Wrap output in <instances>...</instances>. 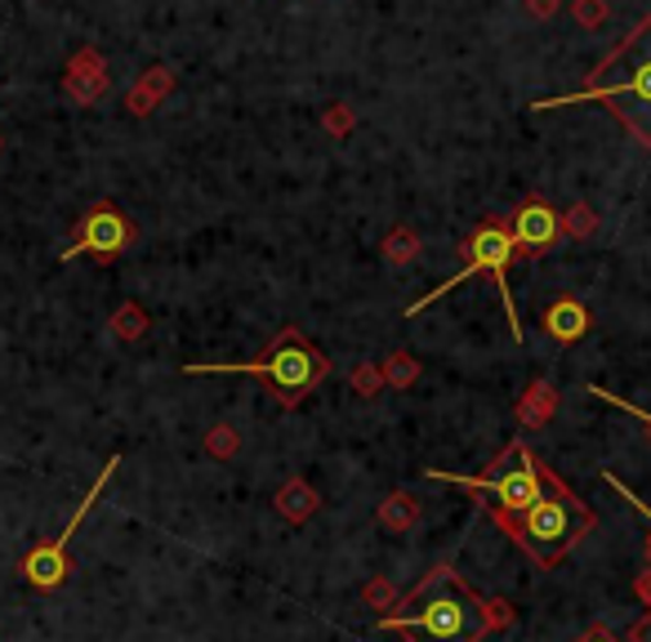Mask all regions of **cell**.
<instances>
[{
  "label": "cell",
  "mask_w": 651,
  "mask_h": 642,
  "mask_svg": "<svg viewBox=\"0 0 651 642\" xmlns=\"http://www.w3.org/2000/svg\"><path fill=\"white\" fill-rule=\"evenodd\" d=\"M576 103H602L638 148H651V14L638 19L629 36H620V45L589 72V81L576 94L540 98L531 107L549 113V107H576Z\"/></svg>",
  "instance_id": "obj_1"
},
{
  "label": "cell",
  "mask_w": 651,
  "mask_h": 642,
  "mask_svg": "<svg viewBox=\"0 0 651 642\" xmlns=\"http://www.w3.org/2000/svg\"><path fill=\"white\" fill-rule=\"evenodd\" d=\"M380 629L402 633L406 642H482V598L456 576V567L428 571L393 611L380 616Z\"/></svg>",
  "instance_id": "obj_2"
},
{
  "label": "cell",
  "mask_w": 651,
  "mask_h": 642,
  "mask_svg": "<svg viewBox=\"0 0 651 642\" xmlns=\"http://www.w3.org/2000/svg\"><path fill=\"white\" fill-rule=\"evenodd\" d=\"M491 522L509 541L535 563V567H558L585 535L598 526V513L554 473L545 469V491L522 513H491Z\"/></svg>",
  "instance_id": "obj_3"
},
{
  "label": "cell",
  "mask_w": 651,
  "mask_h": 642,
  "mask_svg": "<svg viewBox=\"0 0 651 642\" xmlns=\"http://www.w3.org/2000/svg\"><path fill=\"white\" fill-rule=\"evenodd\" d=\"M183 375H255L268 384L281 410H295L308 402L331 375V357H326L299 327H286L255 362H188Z\"/></svg>",
  "instance_id": "obj_4"
},
{
  "label": "cell",
  "mask_w": 651,
  "mask_h": 642,
  "mask_svg": "<svg viewBox=\"0 0 651 642\" xmlns=\"http://www.w3.org/2000/svg\"><path fill=\"white\" fill-rule=\"evenodd\" d=\"M433 482H451V486H465L487 513H522L540 500V491H545V464H540L531 456V447L517 438L509 442L482 478H465V473H447V469H428Z\"/></svg>",
  "instance_id": "obj_5"
},
{
  "label": "cell",
  "mask_w": 651,
  "mask_h": 642,
  "mask_svg": "<svg viewBox=\"0 0 651 642\" xmlns=\"http://www.w3.org/2000/svg\"><path fill=\"white\" fill-rule=\"evenodd\" d=\"M460 255H465V268L456 272V277H447L442 286H433L424 299H415L410 308H406V317H415V312H424L433 299H442L447 290H456V286H465L469 277H478V272H487L495 286H500V299H504V317H509V331H513V340H522V321H517V308H513V290L504 286V277H509V264H513V237H509V228L504 224H482L465 246H460Z\"/></svg>",
  "instance_id": "obj_6"
},
{
  "label": "cell",
  "mask_w": 651,
  "mask_h": 642,
  "mask_svg": "<svg viewBox=\"0 0 651 642\" xmlns=\"http://www.w3.org/2000/svg\"><path fill=\"white\" fill-rule=\"evenodd\" d=\"M135 246V224L130 214L117 205V201H94L81 220H76V237H72V250H63V259L72 255H89L94 264H117L126 250Z\"/></svg>",
  "instance_id": "obj_7"
},
{
  "label": "cell",
  "mask_w": 651,
  "mask_h": 642,
  "mask_svg": "<svg viewBox=\"0 0 651 642\" xmlns=\"http://www.w3.org/2000/svg\"><path fill=\"white\" fill-rule=\"evenodd\" d=\"M117 469H121V456H113V460L103 464V473L94 478V486L81 495V504H76L72 522H67V526L54 535V541H45L41 549H32V554H28V563H23V576H28V585H36V589H58V585L67 580V571H72V567H67V545H72V535H76V531H81V522L89 517V509H94V500L103 495V486L117 478Z\"/></svg>",
  "instance_id": "obj_8"
},
{
  "label": "cell",
  "mask_w": 651,
  "mask_h": 642,
  "mask_svg": "<svg viewBox=\"0 0 651 642\" xmlns=\"http://www.w3.org/2000/svg\"><path fill=\"white\" fill-rule=\"evenodd\" d=\"M509 237H513V250L540 259L563 233H558V210L540 196H526L517 210H513V224H509Z\"/></svg>",
  "instance_id": "obj_9"
},
{
  "label": "cell",
  "mask_w": 651,
  "mask_h": 642,
  "mask_svg": "<svg viewBox=\"0 0 651 642\" xmlns=\"http://www.w3.org/2000/svg\"><path fill=\"white\" fill-rule=\"evenodd\" d=\"M63 94L76 103V107H94L103 94H107V63L94 45H81L67 67H63Z\"/></svg>",
  "instance_id": "obj_10"
},
{
  "label": "cell",
  "mask_w": 651,
  "mask_h": 642,
  "mask_svg": "<svg viewBox=\"0 0 651 642\" xmlns=\"http://www.w3.org/2000/svg\"><path fill=\"white\" fill-rule=\"evenodd\" d=\"M589 308L580 303V299H572V295H563L558 303H549L545 308V331H549V340H558L563 349L567 344H576V340H585V331H589Z\"/></svg>",
  "instance_id": "obj_11"
},
{
  "label": "cell",
  "mask_w": 651,
  "mask_h": 642,
  "mask_svg": "<svg viewBox=\"0 0 651 642\" xmlns=\"http://www.w3.org/2000/svg\"><path fill=\"white\" fill-rule=\"evenodd\" d=\"M554 415H558V388L549 379H531L526 393L513 402V419L522 428H545Z\"/></svg>",
  "instance_id": "obj_12"
},
{
  "label": "cell",
  "mask_w": 651,
  "mask_h": 642,
  "mask_svg": "<svg viewBox=\"0 0 651 642\" xmlns=\"http://www.w3.org/2000/svg\"><path fill=\"white\" fill-rule=\"evenodd\" d=\"M170 89H174V67H166V63L148 67V76H139L135 89L126 94V113H130V117H148V113H157L161 98H166Z\"/></svg>",
  "instance_id": "obj_13"
},
{
  "label": "cell",
  "mask_w": 651,
  "mask_h": 642,
  "mask_svg": "<svg viewBox=\"0 0 651 642\" xmlns=\"http://www.w3.org/2000/svg\"><path fill=\"white\" fill-rule=\"evenodd\" d=\"M317 509H321V495H317L303 478H290V482L277 491V513H281L286 522H308Z\"/></svg>",
  "instance_id": "obj_14"
},
{
  "label": "cell",
  "mask_w": 651,
  "mask_h": 642,
  "mask_svg": "<svg viewBox=\"0 0 651 642\" xmlns=\"http://www.w3.org/2000/svg\"><path fill=\"white\" fill-rule=\"evenodd\" d=\"M380 526L384 531H410L415 522H419V500L410 495V491H393L384 504H380Z\"/></svg>",
  "instance_id": "obj_15"
},
{
  "label": "cell",
  "mask_w": 651,
  "mask_h": 642,
  "mask_svg": "<svg viewBox=\"0 0 651 642\" xmlns=\"http://www.w3.org/2000/svg\"><path fill=\"white\" fill-rule=\"evenodd\" d=\"M558 233L572 237V242H589V237L598 233V214H594V205L576 201L572 210H563V214H558Z\"/></svg>",
  "instance_id": "obj_16"
},
{
  "label": "cell",
  "mask_w": 651,
  "mask_h": 642,
  "mask_svg": "<svg viewBox=\"0 0 651 642\" xmlns=\"http://www.w3.org/2000/svg\"><path fill=\"white\" fill-rule=\"evenodd\" d=\"M380 250H384V259H388V264H397V268H402V264H410V259L419 255V233H415V228H406V224H397V228L384 237V246H380Z\"/></svg>",
  "instance_id": "obj_17"
},
{
  "label": "cell",
  "mask_w": 651,
  "mask_h": 642,
  "mask_svg": "<svg viewBox=\"0 0 651 642\" xmlns=\"http://www.w3.org/2000/svg\"><path fill=\"white\" fill-rule=\"evenodd\" d=\"M380 375H384V388H410L415 379H419V362L410 357V353H388L384 357V366H380Z\"/></svg>",
  "instance_id": "obj_18"
},
{
  "label": "cell",
  "mask_w": 651,
  "mask_h": 642,
  "mask_svg": "<svg viewBox=\"0 0 651 642\" xmlns=\"http://www.w3.org/2000/svg\"><path fill=\"white\" fill-rule=\"evenodd\" d=\"M321 126H326V135H331V139H349L353 126H357V113H353L349 103H326Z\"/></svg>",
  "instance_id": "obj_19"
},
{
  "label": "cell",
  "mask_w": 651,
  "mask_h": 642,
  "mask_svg": "<svg viewBox=\"0 0 651 642\" xmlns=\"http://www.w3.org/2000/svg\"><path fill=\"white\" fill-rule=\"evenodd\" d=\"M237 447H242V438H237V428H233V424H214L210 434H205V451H210L214 460H233Z\"/></svg>",
  "instance_id": "obj_20"
},
{
  "label": "cell",
  "mask_w": 651,
  "mask_h": 642,
  "mask_svg": "<svg viewBox=\"0 0 651 642\" xmlns=\"http://www.w3.org/2000/svg\"><path fill=\"white\" fill-rule=\"evenodd\" d=\"M113 331H117L121 340H139V335L148 331V312H143L139 303H121L117 317H113Z\"/></svg>",
  "instance_id": "obj_21"
},
{
  "label": "cell",
  "mask_w": 651,
  "mask_h": 642,
  "mask_svg": "<svg viewBox=\"0 0 651 642\" xmlns=\"http://www.w3.org/2000/svg\"><path fill=\"white\" fill-rule=\"evenodd\" d=\"M572 19H576L585 32H598V28L611 19V6H607V0H572Z\"/></svg>",
  "instance_id": "obj_22"
},
{
  "label": "cell",
  "mask_w": 651,
  "mask_h": 642,
  "mask_svg": "<svg viewBox=\"0 0 651 642\" xmlns=\"http://www.w3.org/2000/svg\"><path fill=\"white\" fill-rule=\"evenodd\" d=\"M349 384H353V393H362V397H380L384 375H380V366H375V362H362V366H353Z\"/></svg>",
  "instance_id": "obj_23"
},
{
  "label": "cell",
  "mask_w": 651,
  "mask_h": 642,
  "mask_svg": "<svg viewBox=\"0 0 651 642\" xmlns=\"http://www.w3.org/2000/svg\"><path fill=\"white\" fill-rule=\"evenodd\" d=\"M482 620H487V633H500L513 624V602L509 598H482Z\"/></svg>",
  "instance_id": "obj_24"
},
{
  "label": "cell",
  "mask_w": 651,
  "mask_h": 642,
  "mask_svg": "<svg viewBox=\"0 0 651 642\" xmlns=\"http://www.w3.org/2000/svg\"><path fill=\"white\" fill-rule=\"evenodd\" d=\"M589 393L598 397V402H607V406H620V410H629L638 424H647L651 428V410H642V406H633V402H625L620 393H611V388H602V384H589Z\"/></svg>",
  "instance_id": "obj_25"
},
{
  "label": "cell",
  "mask_w": 651,
  "mask_h": 642,
  "mask_svg": "<svg viewBox=\"0 0 651 642\" xmlns=\"http://www.w3.org/2000/svg\"><path fill=\"white\" fill-rule=\"evenodd\" d=\"M602 482H607L616 495H625V500H629V509H638V513L647 517V526H651V504H647V500H638V495H633V491H629V486H625L616 473H602ZM647 558H651V535H647Z\"/></svg>",
  "instance_id": "obj_26"
},
{
  "label": "cell",
  "mask_w": 651,
  "mask_h": 642,
  "mask_svg": "<svg viewBox=\"0 0 651 642\" xmlns=\"http://www.w3.org/2000/svg\"><path fill=\"white\" fill-rule=\"evenodd\" d=\"M366 602H371V607H397V593H393L388 580H371V585H366Z\"/></svg>",
  "instance_id": "obj_27"
},
{
  "label": "cell",
  "mask_w": 651,
  "mask_h": 642,
  "mask_svg": "<svg viewBox=\"0 0 651 642\" xmlns=\"http://www.w3.org/2000/svg\"><path fill=\"white\" fill-rule=\"evenodd\" d=\"M558 6H563V0H522V10H526L535 23H549V19L558 14Z\"/></svg>",
  "instance_id": "obj_28"
},
{
  "label": "cell",
  "mask_w": 651,
  "mask_h": 642,
  "mask_svg": "<svg viewBox=\"0 0 651 642\" xmlns=\"http://www.w3.org/2000/svg\"><path fill=\"white\" fill-rule=\"evenodd\" d=\"M633 593H638V602H642V607H651V567H647V571H638Z\"/></svg>",
  "instance_id": "obj_29"
},
{
  "label": "cell",
  "mask_w": 651,
  "mask_h": 642,
  "mask_svg": "<svg viewBox=\"0 0 651 642\" xmlns=\"http://www.w3.org/2000/svg\"><path fill=\"white\" fill-rule=\"evenodd\" d=\"M629 642H651V611H647L642 620H633V629H629Z\"/></svg>",
  "instance_id": "obj_30"
},
{
  "label": "cell",
  "mask_w": 651,
  "mask_h": 642,
  "mask_svg": "<svg viewBox=\"0 0 651 642\" xmlns=\"http://www.w3.org/2000/svg\"><path fill=\"white\" fill-rule=\"evenodd\" d=\"M580 642H620V638H616V633H611L607 624H594V629H589V633H585Z\"/></svg>",
  "instance_id": "obj_31"
}]
</instances>
